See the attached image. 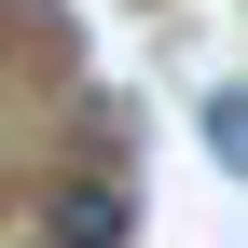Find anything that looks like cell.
<instances>
[{"label":"cell","mask_w":248,"mask_h":248,"mask_svg":"<svg viewBox=\"0 0 248 248\" xmlns=\"http://www.w3.org/2000/svg\"><path fill=\"white\" fill-rule=\"evenodd\" d=\"M124 234H138V193H124L110 166L55 179V207H42V248H124Z\"/></svg>","instance_id":"6da1fadb"},{"label":"cell","mask_w":248,"mask_h":248,"mask_svg":"<svg viewBox=\"0 0 248 248\" xmlns=\"http://www.w3.org/2000/svg\"><path fill=\"white\" fill-rule=\"evenodd\" d=\"M207 152L248 179V83H221V97H207Z\"/></svg>","instance_id":"7a4b0ae2"}]
</instances>
